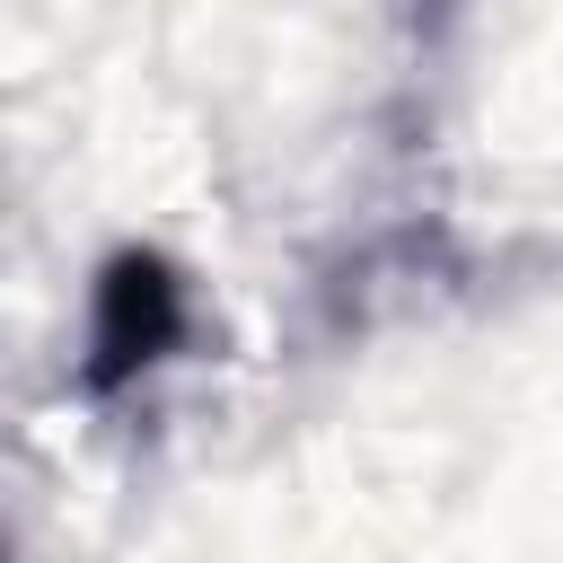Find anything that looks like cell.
Masks as SVG:
<instances>
[{
    "label": "cell",
    "mask_w": 563,
    "mask_h": 563,
    "mask_svg": "<svg viewBox=\"0 0 563 563\" xmlns=\"http://www.w3.org/2000/svg\"><path fill=\"white\" fill-rule=\"evenodd\" d=\"M176 334V282L150 255H123L106 273V317H97V387H114L132 361H150Z\"/></svg>",
    "instance_id": "obj_1"
}]
</instances>
